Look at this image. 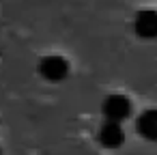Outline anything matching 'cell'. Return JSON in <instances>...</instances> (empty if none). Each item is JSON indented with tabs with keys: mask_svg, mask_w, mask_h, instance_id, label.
<instances>
[{
	"mask_svg": "<svg viewBox=\"0 0 157 155\" xmlns=\"http://www.w3.org/2000/svg\"><path fill=\"white\" fill-rule=\"evenodd\" d=\"M39 71H41V76H43L45 80H50V82H60V80H65L67 73H69V63H67L63 56L52 54V56H45V58L39 63Z\"/></svg>",
	"mask_w": 157,
	"mask_h": 155,
	"instance_id": "6da1fadb",
	"label": "cell"
},
{
	"mask_svg": "<svg viewBox=\"0 0 157 155\" xmlns=\"http://www.w3.org/2000/svg\"><path fill=\"white\" fill-rule=\"evenodd\" d=\"M138 131L146 140H157V110H146L138 118Z\"/></svg>",
	"mask_w": 157,
	"mask_h": 155,
	"instance_id": "5b68a950",
	"label": "cell"
},
{
	"mask_svg": "<svg viewBox=\"0 0 157 155\" xmlns=\"http://www.w3.org/2000/svg\"><path fill=\"white\" fill-rule=\"evenodd\" d=\"M99 142H101L103 146H108V149L121 146V144L125 142V131H123L121 123H116V121L103 123L101 129H99Z\"/></svg>",
	"mask_w": 157,
	"mask_h": 155,
	"instance_id": "3957f363",
	"label": "cell"
},
{
	"mask_svg": "<svg viewBox=\"0 0 157 155\" xmlns=\"http://www.w3.org/2000/svg\"><path fill=\"white\" fill-rule=\"evenodd\" d=\"M136 33L144 39L157 37V11H140L136 15Z\"/></svg>",
	"mask_w": 157,
	"mask_h": 155,
	"instance_id": "277c9868",
	"label": "cell"
},
{
	"mask_svg": "<svg viewBox=\"0 0 157 155\" xmlns=\"http://www.w3.org/2000/svg\"><path fill=\"white\" fill-rule=\"evenodd\" d=\"M131 112V101L125 95H110L103 101V114L108 116V121H116L121 123L123 118H127Z\"/></svg>",
	"mask_w": 157,
	"mask_h": 155,
	"instance_id": "7a4b0ae2",
	"label": "cell"
}]
</instances>
